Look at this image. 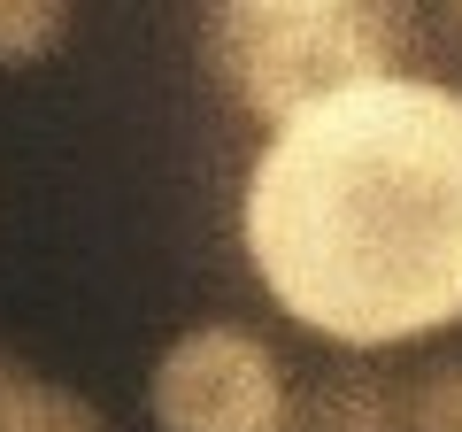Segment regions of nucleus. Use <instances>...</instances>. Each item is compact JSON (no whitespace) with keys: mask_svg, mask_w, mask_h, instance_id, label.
Returning <instances> with one entry per match:
<instances>
[{"mask_svg":"<svg viewBox=\"0 0 462 432\" xmlns=\"http://www.w3.org/2000/svg\"><path fill=\"white\" fill-rule=\"evenodd\" d=\"M69 39V8L54 0H0V62H47Z\"/></svg>","mask_w":462,"mask_h":432,"instance_id":"0eeeda50","label":"nucleus"},{"mask_svg":"<svg viewBox=\"0 0 462 432\" xmlns=\"http://www.w3.org/2000/svg\"><path fill=\"white\" fill-rule=\"evenodd\" d=\"M293 432H409L401 379H385L378 363H339L331 379L300 386Z\"/></svg>","mask_w":462,"mask_h":432,"instance_id":"20e7f679","label":"nucleus"},{"mask_svg":"<svg viewBox=\"0 0 462 432\" xmlns=\"http://www.w3.org/2000/svg\"><path fill=\"white\" fill-rule=\"evenodd\" d=\"M147 409L162 432H293L300 386L254 324H193L162 348Z\"/></svg>","mask_w":462,"mask_h":432,"instance_id":"7ed1b4c3","label":"nucleus"},{"mask_svg":"<svg viewBox=\"0 0 462 432\" xmlns=\"http://www.w3.org/2000/svg\"><path fill=\"white\" fill-rule=\"evenodd\" d=\"M416 47V16L393 0H224L200 23L216 85L254 124L285 132L309 108L355 85L401 78Z\"/></svg>","mask_w":462,"mask_h":432,"instance_id":"f03ea898","label":"nucleus"},{"mask_svg":"<svg viewBox=\"0 0 462 432\" xmlns=\"http://www.w3.org/2000/svg\"><path fill=\"white\" fill-rule=\"evenodd\" d=\"M239 232L263 294L346 355L462 324V85L401 70L270 132Z\"/></svg>","mask_w":462,"mask_h":432,"instance_id":"f257e3e1","label":"nucleus"},{"mask_svg":"<svg viewBox=\"0 0 462 432\" xmlns=\"http://www.w3.org/2000/svg\"><path fill=\"white\" fill-rule=\"evenodd\" d=\"M409 432H462V355H431L416 379H401Z\"/></svg>","mask_w":462,"mask_h":432,"instance_id":"423d86ee","label":"nucleus"},{"mask_svg":"<svg viewBox=\"0 0 462 432\" xmlns=\"http://www.w3.org/2000/svg\"><path fill=\"white\" fill-rule=\"evenodd\" d=\"M0 432H108V417L78 386L39 379L32 363H16L0 348Z\"/></svg>","mask_w":462,"mask_h":432,"instance_id":"39448f33","label":"nucleus"},{"mask_svg":"<svg viewBox=\"0 0 462 432\" xmlns=\"http://www.w3.org/2000/svg\"><path fill=\"white\" fill-rule=\"evenodd\" d=\"M447 23H455V39H462V8H455V16H447Z\"/></svg>","mask_w":462,"mask_h":432,"instance_id":"6e6552de","label":"nucleus"}]
</instances>
